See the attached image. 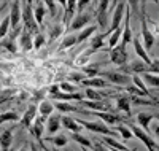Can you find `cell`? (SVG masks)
<instances>
[{
  "mask_svg": "<svg viewBox=\"0 0 159 151\" xmlns=\"http://www.w3.org/2000/svg\"><path fill=\"white\" fill-rule=\"evenodd\" d=\"M18 46H19V49H22L25 53L34 49V37L29 30H25V29L21 30V35L18 38Z\"/></svg>",
  "mask_w": 159,
  "mask_h": 151,
  "instance_id": "19",
  "label": "cell"
},
{
  "mask_svg": "<svg viewBox=\"0 0 159 151\" xmlns=\"http://www.w3.org/2000/svg\"><path fill=\"white\" fill-rule=\"evenodd\" d=\"M103 37H102V34H99V35H94L91 38V51H99V49H102L103 48Z\"/></svg>",
  "mask_w": 159,
  "mask_h": 151,
  "instance_id": "39",
  "label": "cell"
},
{
  "mask_svg": "<svg viewBox=\"0 0 159 151\" xmlns=\"http://www.w3.org/2000/svg\"><path fill=\"white\" fill-rule=\"evenodd\" d=\"M81 85L86 86V88H92V89H94V88H108V86H110L108 81H107V80H103L102 76H100V78L96 76V78L83 80V81H81Z\"/></svg>",
  "mask_w": 159,
  "mask_h": 151,
  "instance_id": "28",
  "label": "cell"
},
{
  "mask_svg": "<svg viewBox=\"0 0 159 151\" xmlns=\"http://www.w3.org/2000/svg\"><path fill=\"white\" fill-rule=\"evenodd\" d=\"M61 124H62L65 129H69L72 134H75V132L80 134V132H81V129H83V127L76 122V119H73L72 116H62V118H61Z\"/></svg>",
  "mask_w": 159,
  "mask_h": 151,
  "instance_id": "27",
  "label": "cell"
},
{
  "mask_svg": "<svg viewBox=\"0 0 159 151\" xmlns=\"http://www.w3.org/2000/svg\"><path fill=\"white\" fill-rule=\"evenodd\" d=\"M115 130H116L119 135H121L123 140H130V139H134V134H132V130L129 129V126L118 124V126H115Z\"/></svg>",
  "mask_w": 159,
  "mask_h": 151,
  "instance_id": "34",
  "label": "cell"
},
{
  "mask_svg": "<svg viewBox=\"0 0 159 151\" xmlns=\"http://www.w3.org/2000/svg\"><path fill=\"white\" fill-rule=\"evenodd\" d=\"M62 32H64V29H62L61 24H52L49 27V43H52L57 37H61Z\"/></svg>",
  "mask_w": 159,
  "mask_h": 151,
  "instance_id": "41",
  "label": "cell"
},
{
  "mask_svg": "<svg viewBox=\"0 0 159 151\" xmlns=\"http://www.w3.org/2000/svg\"><path fill=\"white\" fill-rule=\"evenodd\" d=\"M8 30H10V18L7 16L2 22H0V42L8 35Z\"/></svg>",
  "mask_w": 159,
  "mask_h": 151,
  "instance_id": "44",
  "label": "cell"
},
{
  "mask_svg": "<svg viewBox=\"0 0 159 151\" xmlns=\"http://www.w3.org/2000/svg\"><path fill=\"white\" fill-rule=\"evenodd\" d=\"M132 42V30H130V11L127 10V15L124 18V24H123V35L121 40H119V46L127 48V45Z\"/></svg>",
  "mask_w": 159,
  "mask_h": 151,
  "instance_id": "15",
  "label": "cell"
},
{
  "mask_svg": "<svg viewBox=\"0 0 159 151\" xmlns=\"http://www.w3.org/2000/svg\"><path fill=\"white\" fill-rule=\"evenodd\" d=\"M91 19H92V15H89V13H81V15H76V16L72 19L69 29H70V30H80V29H83L86 24H89Z\"/></svg>",
  "mask_w": 159,
  "mask_h": 151,
  "instance_id": "23",
  "label": "cell"
},
{
  "mask_svg": "<svg viewBox=\"0 0 159 151\" xmlns=\"http://www.w3.org/2000/svg\"><path fill=\"white\" fill-rule=\"evenodd\" d=\"M59 89H61V92H65V94H75V92H78L76 91L78 88L75 85L69 83V81H62V83L59 85Z\"/></svg>",
  "mask_w": 159,
  "mask_h": 151,
  "instance_id": "43",
  "label": "cell"
},
{
  "mask_svg": "<svg viewBox=\"0 0 159 151\" xmlns=\"http://www.w3.org/2000/svg\"><path fill=\"white\" fill-rule=\"evenodd\" d=\"M22 10H21V19L24 21V29L32 32H37L38 29V24L34 18V10H32V2H24L21 3Z\"/></svg>",
  "mask_w": 159,
  "mask_h": 151,
  "instance_id": "3",
  "label": "cell"
},
{
  "mask_svg": "<svg viewBox=\"0 0 159 151\" xmlns=\"http://www.w3.org/2000/svg\"><path fill=\"white\" fill-rule=\"evenodd\" d=\"M45 7H46V10H49L48 13L51 15V18H56V15H57V2H51V0H46V2H45Z\"/></svg>",
  "mask_w": 159,
  "mask_h": 151,
  "instance_id": "45",
  "label": "cell"
},
{
  "mask_svg": "<svg viewBox=\"0 0 159 151\" xmlns=\"http://www.w3.org/2000/svg\"><path fill=\"white\" fill-rule=\"evenodd\" d=\"M102 143H103V145H108L111 149H118V151H135L134 148H129V146H126L124 143L115 140L113 137H102Z\"/></svg>",
  "mask_w": 159,
  "mask_h": 151,
  "instance_id": "26",
  "label": "cell"
},
{
  "mask_svg": "<svg viewBox=\"0 0 159 151\" xmlns=\"http://www.w3.org/2000/svg\"><path fill=\"white\" fill-rule=\"evenodd\" d=\"M57 92H61L59 85H51V88H49V94H51V95H54V94H57Z\"/></svg>",
  "mask_w": 159,
  "mask_h": 151,
  "instance_id": "50",
  "label": "cell"
},
{
  "mask_svg": "<svg viewBox=\"0 0 159 151\" xmlns=\"http://www.w3.org/2000/svg\"><path fill=\"white\" fill-rule=\"evenodd\" d=\"M51 151H57V148H52V149H51Z\"/></svg>",
  "mask_w": 159,
  "mask_h": 151,
  "instance_id": "54",
  "label": "cell"
},
{
  "mask_svg": "<svg viewBox=\"0 0 159 151\" xmlns=\"http://www.w3.org/2000/svg\"><path fill=\"white\" fill-rule=\"evenodd\" d=\"M124 11H126V2H116V8H115V13H113V18H111V25L108 27L107 32H103L102 37H110L116 29L121 27V21H123V16H124Z\"/></svg>",
  "mask_w": 159,
  "mask_h": 151,
  "instance_id": "4",
  "label": "cell"
},
{
  "mask_svg": "<svg viewBox=\"0 0 159 151\" xmlns=\"http://www.w3.org/2000/svg\"><path fill=\"white\" fill-rule=\"evenodd\" d=\"M88 5H89V2H76V8H78L76 15H81V13H84L83 10H84Z\"/></svg>",
  "mask_w": 159,
  "mask_h": 151,
  "instance_id": "49",
  "label": "cell"
},
{
  "mask_svg": "<svg viewBox=\"0 0 159 151\" xmlns=\"http://www.w3.org/2000/svg\"><path fill=\"white\" fill-rule=\"evenodd\" d=\"M153 119H159V113L156 112V113H139L137 115V122H139V126H140V129L143 130V132H147L148 135L151 134V129H150V122L153 121Z\"/></svg>",
  "mask_w": 159,
  "mask_h": 151,
  "instance_id": "13",
  "label": "cell"
},
{
  "mask_svg": "<svg viewBox=\"0 0 159 151\" xmlns=\"http://www.w3.org/2000/svg\"><path fill=\"white\" fill-rule=\"evenodd\" d=\"M7 121H21V116L16 112H5V113L0 115V126Z\"/></svg>",
  "mask_w": 159,
  "mask_h": 151,
  "instance_id": "40",
  "label": "cell"
},
{
  "mask_svg": "<svg viewBox=\"0 0 159 151\" xmlns=\"http://www.w3.org/2000/svg\"><path fill=\"white\" fill-rule=\"evenodd\" d=\"M108 53H110V59H111L113 64H116V65H119V67H124V65H126V62H127V51H126V48L116 45V46H115L113 49H110Z\"/></svg>",
  "mask_w": 159,
  "mask_h": 151,
  "instance_id": "10",
  "label": "cell"
},
{
  "mask_svg": "<svg viewBox=\"0 0 159 151\" xmlns=\"http://www.w3.org/2000/svg\"><path fill=\"white\" fill-rule=\"evenodd\" d=\"M129 129L134 134V139H139L145 146H147L148 151H159V146L156 145V142L151 139V135H148L147 132H143L140 129V126H135V124H129Z\"/></svg>",
  "mask_w": 159,
  "mask_h": 151,
  "instance_id": "5",
  "label": "cell"
},
{
  "mask_svg": "<svg viewBox=\"0 0 159 151\" xmlns=\"http://www.w3.org/2000/svg\"><path fill=\"white\" fill-rule=\"evenodd\" d=\"M45 43H46V40H45V35L43 34H37L34 37V49H40Z\"/></svg>",
  "mask_w": 159,
  "mask_h": 151,
  "instance_id": "46",
  "label": "cell"
},
{
  "mask_svg": "<svg viewBox=\"0 0 159 151\" xmlns=\"http://www.w3.org/2000/svg\"><path fill=\"white\" fill-rule=\"evenodd\" d=\"M116 3H111V2H100L99 3V10H97V21H99V27L102 29V34L108 30V8L110 7H115Z\"/></svg>",
  "mask_w": 159,
  "mask_h": 151,
  "instance_id": "9",
  "label": "cell"
},
{
  "mask_svg": "<svg viewBox=\"0 0 159 151\" xmlns=\"http://www.w3.org/2000/svg\"><path fill=\"white\" fill-rule=\"evenodd\" d=\"M54 105V110H57V112H61V113H83V115H89L91 112L88 110H83V108H80V107H76V105H72V103H69V102H54L52 103Z\"/></svg>",
  "mask_w": 159,
  "mask_h": 151,
  "instance_id": "16",
  "label": "cell"
},
{
  "mask_svg": "<svg viewBox=\"0 0 159 151\" xmlns=\"http://www.w3.org/2000/svg\"><path fill=\"white\" fill-rule=\"evenodd\" d=\"M86 95H88L89 100H105L107 97H110L108 94H105L102 91H97V89H92V88L86 89Z\"/></svg>",
  "mask_w": 159,
  "mask_h": 151,
  "instance_id": "33",
  "label": "cell"
},
{
  "mask_svg": "<svg viewBox=\"0 0 159 151\" xmlns=\"http://www.w3.org/2000/svg\"><path fill=\"white\" fill-rule=\"evenodd\" d=\"M132 43H134V49H135V53H137V56L140 57V61H142V62H145L147 65H151V62H153V61L150 59L148 53L145 51L143 45L140 43V34L132 35Z\"/></svg>",
  "mask_w": 159,
  "mask_h": 151,
  "instance_id": "17",
  "label": "cell"
},
{
  "mask_svg": "<svg viewBox=\"0 0 159 151\" xmlns=\"http://www.w3.org/2000/svg\"><path fill=\"white\" fill-rule=\"evenodd\" d=\"M19 151H30V143H25L19 148Z\"/></svg>",
  "mask_w": 159,
  "mask_h": 151,
  "instance_id": "51",
  "label": "cell"
},
{
  "mask_svg": "<svg viewBox=\"0 0 159 151\" xmlns=\"http://www.w3.org/2000/svg\"><path fill=\"white\" fill-rule=\"evenodd\" d=\"M116 99V112H123L127 115V118L132 116V112H130V95L129 94H116L115 95Z\"/></svg>",
  "mask_w": 159,
  "mask_h": 151,
  "instance_id": "11",
  "label": "cell"
},
{
  "mask_svg": "<svg viewBox=\"0 0 159 151\" xmlns=\"http://www.w3.org/2000/svg\"><path fill=\"white\" fill-rule=\"evenodd\" d=\"M99 75H102V78L108 80V83L111 85H118V86H127L130 83V76L123 73V72H99Z\"/></svg>",
  "mask_w": 159,
  "mask_h": 151,
  "instance_id": "8",
  "label": "cell"
},
{
  "mask_svg": "<svg viewBox=\"0 0 159 151\" xmlns=\"http://www.w3.org/2000/svg\"><path fill=\"white\" fill-rule=\"evenodd\" d=\"M37 110H38L40 116H43V118H49V116H51V113L54 112V105H52V102H49V100H42Z\"/></svg>",
  "mask_w": 159,
  "mask_h": 151,
  "instance_id": "31",
  "label": "cell"
},
{
  "mask_svg": "<svg viewBox=\"0 0 159 151\" xmlns=\"http://www.w3.org/2000/svg\"><path fill=\"white\" fill-rule=\"evenodd\" d=\"M37 112H38V110H37V105L30 103L29 108L25 110V113H24L22 118H21V124H22L25 129H27L29 132L32 130V124H34V121H35V118H37V116H35Z\"/></svg>",
  "mask_w": 159,
  "mask_h": 151,
  "instance_id": "20",
  "label": "cell"
},
{
  "mask_svg": "<svg viewBox=\"0 0 159 151\" xmlns=\"http://www.w3.org/2000/svg\"><path fill=\"white\" fill-rule=\"evenodd\" d=\"M97 27H99V25H88V27H84V29L80 32V35L76 37V45L81 43V42H84V40H88L89 37H92V34L97 30Z\"/></svg>",
  "mask_w": 159,
  "mask_h": 151,
  "instance_id": "32",
  "label": "cell"
},
{
  "mask_svg": "<svg viewBox=\"0 0 159 151\" xmlns=\"http://www.w3.org/2000/svg\"><path fill=\"white\" fill-rule=\"evenodd\" d=\"M81 72H83L84 75H88L89 78H96V75H99V72H100V65H99V64L84 65V67L81 68Z\"/></svg>",
  "mask_w": 159,
  "mask_h": 151,
  "instance_id": "38",
  "label": "cell"
},
{
  "mask_svg": "<svg viewBox=\"0 0 159 151\" xmlns=\"http://www.w3.org/2000/svg\"><path fill=\"white\" fill-rule=\"evenodd\" d=\"M111 151H118V149H111Z\"/></svg>",
  "mask_w": 159,
  "mask_h": 151,
  "instance_id": "55",
  "label": "cell"
},
{
  "mask_svg": "<svg viewBox=\"0 0 159 151\" xmlns=\"http://www.w3.org/2000/svg\"><path fill=\"white\" fill-rule=\"evenodd\" d=\"M54 100H59V102H62V100H76V102H81L83 100V94H80V92H75V94H65V92H57V94H54V95H51Z\"/></svg>",
  "mask_w": 159,
  "mask_h": 151,
  "instance_id": "30",
  "label": "cell"
},
{
  "mask_svg": "<svg viewBox=\"0 0 159 151\" xmlns=\"http://www.w3.org/2000/svg\"><path fill=\"white\" fill-rule=\"evenodd\" d=\"M72 81H76V83H81L83 80H86L84 78V75H81V73H70V76H69Z\"/></svg>",
  "mask_w": 159,
  "mask_h": 151,
  "instance_id": "48",
  "label": "cell"
},
{
  "mask_svg": "<svg viewBox=\"0 0 159 151\" xmlns=\"http://www.w3.org/2000/svg\"><path fill=\"white\" fill-rule=\"evenodd\" d=\"M49 143H52L54 145V148H62V146H65L69 143V139L65 135H54V137H48L46 139Z\"/></svg>",
  "mask_w": 159,
  "mask_h": 151,
  "instance_id": "35",
  "label": "cell"
},
{
  "mask_svg": "<svg viewBox=\"0 0 159 151\" xmlns=\"http://www.w3.org/2000/svg\"><path fill=\"white\" fill-rule=\"evenodd\" d=\"M32 10H34V18L37 21V24L40 25L45 19V15H46V7H45V2H32Z\"/></svg>",
  "mask_w": 159,
  "mask_h": 151,
  "instance_id": "25",
  "label": "cell"
},
{
  "mask_svg": "<svg viewBox=\"0 0 159 151\" xmlns=\"http://www.w3.org/2000/svg\"><path fill=\"white\" fill-rule=\"evenodd\" d=\"M145 7H147V3L142 2V38H143V48L145 51H151L153 46H154V35L153 32L150 30V27H148V21H147V13H145Z\"/></svg>",
  "mask_w": 159,
  "mask_h": 151,
  "instance_id": "2",
  "label": "cell"
},
{
  "mask_svg": "<svg viewBox=\"0 0 159 151\" xmlns=\"http://www.w3.org/2000/svg\"><path fill=\"white\" fill-rule=\"evenodd\" d=\"M157 121H159V119H157ZM153 132H154V135H156V137H157V139H159V124H157V126H154V129H153Z\"/></svg>",
  "mask_w": 159,
  "mask_h": 151,
  "instance_id": "52",
  "label": "cell"
},
{
  "mask_svg": "<svg viewBox=\"0 0 159 151\" xmlns=\"http://www.w3.org/2000/svg\"><path fill=\"white\" fill-rule=\"evenodd\" d=\"M45 119H46V118H43V116H37L35 121H34V124H32V130H30V134H34L35 139L38 140L42 149L46 148L45 143H43V140H42V139H43V129H45Z\"/></svg>",
  "mask_w": 159,
  "mask_h": 151,
  "instance_id": "14",
  "label": "cell"
},
{
  "mask_svg": "<svg viewBox=\"0 0 159 151\" xmlns=\"http://www.w3.org/2000/svg\"><path fill=\"white\" fill-rule=\"evenodd\" d=\"M123 72H127V73H135V75H140V73H150V65H147L145 62H142L140 59L139 61H134L130 62L129 67L124 65L123 67Z\"/></svg>",
  "mask_w": 159,
  "mask_h": 151,
  "instance_id": "21",
  "label": "cell"
},
{
  "mask_svg": "<svg viewBox=\"0 0 159 151\" xmlns=\"http://www.w3.org/2000/svg\"><path fill=\"white\" fill-rule=\"evenodd\" d=\"M92 148H94V151H111V149L107 148V145H103L100 142H94L92 143Z\"/></svg>",
  "mask_w": 159,
  "mask_h": 151,
  "instance_id": "47",
  "label": "cell"
},
{
  "mask_svg": "<svg viewBox=\"0 0 159 151\" xmlns=\"http://www.w3.org/2000/svg\"><path fill=\"white\" fill-rule=\"evenodd\" d=\"M76 122L81 127L91 130V132H96V134H102L103 137H116V130L115 129H110L105 122L102 121H86V119H76Z\"/></svg>",
  "mask_w": 159,
  "mask_h": 151,
  "instance_id": "1",
  "label": "cell"
},
{
  "mask_svg": "<svg viewBox=\"0 0 159 151\" xmlns=\"http://www.w3.org/2000/svg\"><path fill=\"white\" fill-rule=\"evenodd\" d=\"M143 83H148L151 88H159V76L151 75V73H145L143 75Z\"/></svg>",
  "mask_w": 159,
  "mask_h": 151,
  "instance_id": "42",
  "label": "cell"
},
{
  "mask_svg": "<svg viewBox=\"0 0 159 151\" xmlns=\"http://www.w3.org/2000/svg\"><path fill=\"white\" fill-rule=\"evenodd\" d=\"M83 151H88V149H86V148H84V149H83Z\"/></svg>",
  "mask_w": 159,
  "mask_h": 151,
  "instance_id": "56",
  "label": "cell"
},
{
  "mask_svg": "<svg viewBox=\"0 0 159 151\" xmlns=\"http://www.w3.org/2000/svg\"><path fill=\"white\" fill-rule=\"evenodd\" d=\"M61 115H57V113H54V115H51L49 118H48V122H46V130H48V134H49V137L51 135H54L61 127H62V124H61Z\"/></svg>",
  "mask_w": 159,
  "mask_h": 151,
  "instance_id": "24",
  "label": "cell"
},
{
  "mask_svg": "<svg viewBox=\"0 0 159 151\" xmlns=\"http://www.w3.org/2000/svg\"><path fill=\"white\" fill-rule=\"evenodd\" d=\"M76 10V2L70 0V2H65V13H64V24H70L72 19L75 18V11Z\"/></svg>",
  "mask_w": 159,
  "mask_h": 151,
  "instance_id": "29",
  "label": "cell"
},
{
  "mask_svg": "<svg viewBox=\"0 0 159 151\" xmlns=\"http://www.w3.org/2000/svg\"><path fill=\"white\" fill-rule=\"evenodd\" d=\"M91 115L97 116V118H99L102 122H105L107 126H111V124L118 126V124H121V122H124V121H126L123 116H119L118 113H100V112H91Z\"/></svg>",
  "mask_w": 159,
  "mask_h": 151,
  "instance_id": "12",
  "label": "cell"
},
{
  "mask_svg": "<svg viewBox=\"0 0 159 151\" xmlns=\"http://www.w3.org/2000/svg\"><path fill=\"white\" fill-rule=\"evenodd\" d=\"M76 45V37L75 35H67L62 42H61V45L57 46V51H64V49H69V48H72V46H75Z\"/></svg>",
  "mask_w": 159,
  "mask_h": 151,
  "instance_id": "36",
  "label": "cell"
},
{
  "mask_svg": "<svg viewBox=\"0 0 159 151\" xmlns=\"http://www.w3.org/2000/svg\"><path fill=\"white\" fill-rule=\"evenodd\" d=\"M7 5H8V3H2V7H0V13H2V11L7 8Z\"/></svg>",
  "mask_w": 159,
  "mask_h": 151,
  "instance_id": "53",
  "label": "cell"
},
{
  "mask_svg": "<svg viewBox=\"0 0 159 151\" xmlns=\"http://www.w3.org/2000/svg\"><path fill=\"white\" fill-rule=\"evenodd\" d=\"M16 126H10L0 134V151H10V146L13 143V134H15Z\"/></svg>",
  "mask_w": 159,
  "mask_h": 151,
  "instance_id": "22",
  "label": "cell"
},
{
  "mask_svg": "<svg viewBox=\"0 0 159 151\" xmlns=\"http://www.w3.org/2000/svg\"><path fill=\"white\" fill-rule=\"evenodd\" d=\"M10 27L13 30L19 27V22H21V2H13L11 3V8H10Z\"/></svg>",
  "mask_w": 159,
  "mask_h": 151,
  "instance_id": "18",
  "label": "cell"
},
{
  "mask_svg": "<svg viewBox=\"0 0 159 151\" xmlns=\"http://www.w3.org/2000/svg\"><path fill=\"white\" fill-rule=\"evenodd\" d=\"M21 27H18V29H15V30H11V34L10 35H7L2 42H0V46L2 48H5L8 53H13V54H16L18 51H19V46H18V38H19V35H21Z\"/></svg>",
  "mask_w": 159,
  "mask_h": 151,
  "instance_id": "7",
  "label": "cell"
},
{
  "mask_svg": "<svg viewBox=\"0 0 159 151\" xmlns=\"http://www.w3.org/2000/svg\"><path fill=\"white\" fill-rule=\"evenodd\" d=\"M72 140L73 142H76V143H80L83 148H92V142H91V139H88V137H83L81 134H72Z\"/></svg>",
  "mask_w": 159,
  "mask_h": 151,
  "instance_id": "37",
  "label": "cell"
},
{
  "mask_svg": "<svg viewBox=\"0 0 159 151\" xmlns=\"http://www.w3.org/2000/svg\"><path fill=\"white\" fill-rule=\"evenodd\" d=\"M80 105L86 107L91 112H100V113H116V110L111 107L108 100H81Z\"/></svg>",
  "mask_w": 159,
  "mask_h": 151,
  "instance_id": "6",
  "label": "cell"
}]
</instances>
